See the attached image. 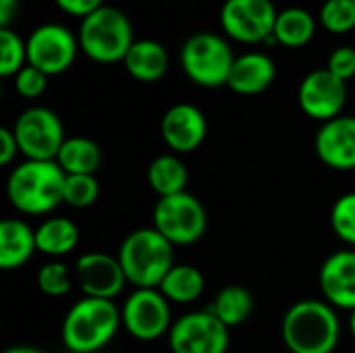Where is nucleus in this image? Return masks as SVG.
<instances>
[{
  "label": "nucleus",
  "mask_w": 355,
  "mask_h": 353,
  "mask_svg": "<svg viewBox=\"0 0 355 353\" xmlns=\"http://www.w3.org/2000/svg\"><path fill=\"white\" fill-rule=\"evenodd\" d=\"M281 337L291 353H333L341 339L337 308L322 300L293 304L283 316Z\"/></svg>",
  "instance_id": "nucleus-1"
},
{
  "label": "nucleus",
  "mask_w": 355,
  "mask_h": 353,
  "mask_svg": "<svg viewBox=\"0 0 355 353\" xmlns=\"http://www.w3.org/2000/svg\"><path fill=\"white\" fill-rule=\"evenodd\" d=\"M64 171L56 160H25L6 181V198L21 214L42 216L64 204Z\"/></svg>",
  "instance_id": "nucleus-2"
},
{
  "label": "nucleus",
  "mask_w": 355,
  "mask_h": 353,
  "mask_svg": "<svg viewBox=\"0 0 355 353\" xmlns=\"http://www.w3.org/2000/svg\"><path fill=\"white\" fill-rule=\"evenodd\" d=\"M127 281L135 289H158L162 279L175 266L173 243H168L154 227L131 231L116 254Z\"/></svg>",
  "instance_id": "nucleus-3"
},
{
  "label": "nucleus",
  "mask_w": 355,
  "mask_h": 353,
  "mask_svg": "<svg viewBox=\"0 0 355 353\" xmlns=\"http://www.w3.org/2000/svg\"><path fill=\"white\" fill-rule=\"evenodd\" d=\"M121 325V310L114 302L83 298L62 320V343L73 353L100 352L114 339Z\"/></svg>",
  "instance_id": "nucleus-4"
},
{
  "label": "nucleus",
  "mask_w": 355,
  "mask_h": 353,
  "mask_svg": "<svg viewBox=\"0 0 355 353\" xmlns=\"http://www.w3.org/2000/svg\"><path fill=\"white\" fill-rule=\"evenodd\" d=\"M133 42V25L116 6H100L96 12L81 19L79 46L94 62H123Z\"/></svg>",
  "instance_id": "nucleus-5"
},
{
  "label": "nucleus",
  "mask_w": 355,
  "mask_h": 353,
  "mask_svg": "<svg viewBox=\"0 0 355 353\" xmlns=\"http://www.w3.org/2000/svg\"><path fill=\"white\" fill-rule=\"evenodd\" d=\"M235 58L229 42L210 31L189 35L181 48V67L185 75L202 87L227 85Z\"/></svg>",
  "instance_id": "nucleus-6"
},
{
  "label": "nucleus",
  "mask_w": 355,
  "mask_h": 353,
  "mask_svg": "<svg viewBox=\"0 0 355 353\" xmlns=\"http://www.w3.org/2000/svg\"><path fill=\"white\" fill-rule=\"evenodd\" d=\"M154 229L173 246H191L200 241L208 227L204 204L189 191L160 198L152 212Z\"/></svg>",
  "instance_id": "nucleus-7"
},
{
  "label": "nucleus",
  "mask_w": 355,
  "mask_h": 353,
  "mask_svg": "<svg viewBox=\"0 0 355 353\" xmlns=\"http://www.w3.org/2000/svg\"><path fill=\"white\" fill-rule=\"evenodd\" d=\"M12 133L17 137L19 152L27 160H56L67 139L58 114L44 106L23 110L15 121Z\"/></svg>",
  "instance_id": "nucleus-8"
},
{
  "label": "nucleus",
  "mask_w": 355,
  "mask_h": 353,
  "mask_svg": "<svg viewBox=\"0 0 355 353\" xmlns=\"http://www.w3.org/2000/svg\"><path fill=\"white\" fill-rule=\"evenodd\" d=\"M125 331L137 341H156L171 333V302L160 289H135L121 308Z\"/></svg>",
  "instance_id": "nucleus-9"
},
{
  "label": "nucleus",
  "mask_w": 355,
  "mask_h": 353,
  "mask_svg": "<svg viewBox=\"0 0 355 353\" xmlns=\"http://www.w3.org/2000/svg\"><path fill=\"white\" fill-rule=\"evenodd\" d=\"M277 15L272 0H225L220 8V25L231 40L258 44L272 37Z\"/></svg>",
  "instance_id": "nucleus-10"
},
{
  "label": "nucleus",
  "mask_w": 355,
  "mask_h": 353,
  "mask_svg": "<svg viewBox=\"0 0 355 353\" xmlns=\"http://www.w3.org/2000/svg\"><path fill=\"white\" fill-rule=\"evenodd\" d=\"M173 353H227L229 329L210 312H189L173 322L168 333Z\"/></svg>",
  "instance_id": "nucleus-11"
},
{
  "label": "nucleus",
  "mask_w": 355,
  "mask_h": 353,
  "mask_svg": "<svg viewBox=\"0 0 355 353\" xmlns=\"http://www.w3.org/2000/svg\"><path fill=\"white\" fill-rule=\"evenodd\" d=\"M27 42V64L40 69L48 77L64 73L75 56L79 40L60 23H44L35 27Z\"/></svg>",
  "instance_id": "nucleus-12"
},
{
  "label": "nucleus",
  "mask_w": 355,
  "mask_h": 353,
  "mask_svg": "<svg viewBox=\"0 0 355 353\" xmlns=\"http://www.w3.org/2000/svg\"><path fill=\"white\" fill-rule=\"evenodd\" d=\"M297 100L306 117L327 123L341 117V110L347 102V83L329 69H318L304 77Z\"/></svg>",
  "instance_id": "nucleus-13"
},
{
  "label": "nucleus",
  "mask_w": 355,
  "mask_h": 353,
  "mask_svg": "<svg viewBox=\"0 0 355 353\" xmlns=\"http://www.w3.org/2000/svg\"><path fill=\"white\" fill-rule=\"evenodd\" d=\"M75 277L83 298L114 300L129 283L116 256L104 252H87L75 262Z\"/></svg>",
  "instance_id": "nucleus-14"
},
{
  "label": "nucleus",
  "mask_w": 355,
  "mask_h": 353,
  "mask_svg": "<svg viewBox=\"0 0 355 353\" xmlns=\"http://www.w3.org/2000/svg\"><path fill=\"white\" fill-rule=\"evenodd\" d=\"M160 135L173 152L189 154L204 144L208 135V123L198 106L181 102L164 112L160 121Z\"/></svg>",
  "instance_id": "nucleus-15"
},
{
  "label": "nucleus",
  "mask_w": 355,
  "mask_h": 353,
  "mask_svg": "<svg viewBox=\"0 0 355 353\" xmlns=\"http://www.w3.org/2000/svg\"><path fill=\"white\" fill-rule=\"evenodd\" d=\"M322 164L333 171H355V117L341 114L320 125L314 139Z\"/></svg>",
  "instance_id": "nucleus-16"
},
{
  "label": "nucleus",
  "mask_w": 355,
  "mask_h": 353,
  "mask_svg": "<svg viewBox=\"0 0 355 353\" xmlns=\"http://www.w3.org/2000/svg\"><path fill=\"white\" fill-rule=\"evenodd\" d=\"M324 302L339 310H355V252L341 250L329 256L320 268Z\"/></svg>",
  "instance_id": "nucleus-17"
},
{
  "label": "nucleus",
  "mask_w": 355,
  "mask_h": 353,
  "mask_svg": "<svg viewBox=\"0 0 355 353\" xmlns=\"http://www.w3.org/2000/svg\"><path fill=\"white\" fill-rule=\"evenodd\" d=\"M277 79V64L264 52H245L235 58L229 87L239 96H258Z\"/></svg>",
  "instance_id": "nucleus-18"
},
{
  "label": "nucleus",
  "mask_w": 355,
  "mask_h": 353,
  "mask_svg": "<svg viewBox=\"0 0 355 353\" xmlns=\"http://www.w3.org/2000/svg\"><path fill=\"white\" fill-rule=\"evenodd\" d=\"M33 252H37L35 246V231L19 221V218H6L0 223V268L2 270H17L25 266Z\"/></svg>",
  "instance_id": "nucleus-19"
},
{
  "label": "nucleus",
  "mask_w": 355,
  "mask_h": 353,
  "mask_svg": "<svg viewBox=\"0 0 355 353\" xmlns=\"http://www.w3.org/2000/svg\"><path fill=\"white\" fill-rule=\"evenodd\" d=\"M123 64L133 79L154 83L168 71V52L156 40H135Z\"/></svg>",
  "instance_id": "nucleus-20"
},
{
  "label": "nucleus",
  "mask_w": 355,
  "mask_h": 353,
  "mask_svg": "<svg viewBox=\"0 0 355 353\" xmlns=\"http://www.w3.org/2000/svg\"><path fill=\"white\" fill-rule=\"evenodd\" d=\"M56 162L64 175H96L102 166V148L83 135L67 137Z\"/></svg>",
  "instance_id": "nucleus-21"
},
{
  "label": "nucleus",
  "mask_w": 355,
  "mask_h": 353,
  "mask_svg": "<svg viewBox=\"0 0 355 353\" xmlns=\"http://www.w3.org/2000/svg\"><path fill=\"white\" fill-rule=\"evenodd\" d=\"M79 243V229L73 221L54 216L46 218L35 229V246L37 252L50 258H60L71 254Z\"/></svg>",
  "instance_id": "nucleus-22"
},
{
  "label": "nucleus",
  "mask_w": 355,
  "mask_h": 353,
  "mask_svg": "<svg viewBox=\"0 0 355 353\" xmlns=\"http://www.w3.org/2000/svg\"><path fill=\"white\" fill-rule=\"evenodd\" d=\"M187 181H189L187 166L177 154L156 156L148 166V183L160 198H168V196L187 191L185 189Z\"/></svg>",
  "instance_id": "nucleus-23"
},
{
  "label": "nucleus",
  "mask_w": 355,
  "mask_h": 353,
  "mask_svg": "<svg viewBox=\"0 0 355 353\" xmlns=\"http://www.w3.org/2000/svg\"><path fill=\"white\" fill-rule=\"evenodd\" d=\"M316 33V19L310 10L300 6H289L277 15L275 40L285 48H304L312 42Z\"/></svg>",
  "instance_id": "nucleus-24"
},
{
  "label": "nucleus",
  "mask_w": 355,
  "mask_h": 353,
  "mask_svg": "<svg viewBox=\"0 0 355 353\" xmlns=\"http://www.w3.org/2000/svg\"><path fill=\"white\" fill-rule=\"evenodd\" d=\"M206 281L200 268L191 264H175L160 283V293L171 304H193L204 293Z\"/></svg>",
  "instance_id": "nucleus-25"
},
{
  "label": "nucleus",
  "mask_w": 355,
  "mask_h": 353,
  "mask_svg": "<svg viewBox=\"0 0 355 353\" xmlns=\"http://www.w3.org/2000/svg\"><path fill=\"white\" fill-rule=\"evenodd\" d=\"M227 329L243 325L254 312V295L243 285H227L208 308Z\"/></svg>",
  "instance_id": "nucleus-26"
},
{
  "label": "nucleus",
  "mask_w": 355,
  "mask_h": 353,
  "mask_svg": "<svg viewBox=\"0 0 355 353\" xmlns=\"http://www.w3.org/2000/svg\"><path fill=\"white\" fill-rule=\"evenodd\" d=\"M27 64V42L10 27L0 29V75L12 77Z\"/></svg>",
  "instance_id": "nucleus-27"
},
{
  "label": "nucleus",
  "mask_w": 355,
  "mask_h": 353,
  "mask_svg": "<svg viewBox=\"0 0 355 353\" xmlns=\"http://www.w3.org/2000/svg\"><path fill=\"white\" fill-rule=\"evenodd\" d=\"M318 19L329 33H349L355 29V0H324Z\"/></svg>",
  "instance_id": "nucleus-28"
},
{
  "label": "nucleus",
  "mask_w": 355,
  "mask_h": 353,
  "mask_svg": "<svg viewBox=\"0 0 355 353\" xmlns=\"http://www.w3.org/2000/svg\"><path fill=\"white\" fill-rule=\"evenodd\" d=\"M100 196V183L96 175H67L64 179V204L71 208H89Z\"/></svg>",
  "instance_id": "nucleus-29"
},
{
  "label": "nucleus",
  "mask_w": 355,
  "mask_h": 353,
  "mask_svg": "<svg viewBox=\"0 0 355 353\" xmlns=\"http://www.w3.org/2000/svg\"><path fill=\"white\" fill-rule=\"evenodd\" d=\"M331 227L341 241L355 248V191L341 196L333 204Z\"/></svg>",
  "instance_id": "nucleus-30"
},
{
  "label": "nucleus",
  "mask_w": 355,
  "mask_h": 353,
  "mask_svg": "<svg viewBox=\"0 0 355 353\" xmlns=\"http://www.w3.org/2000/svg\"><path fill=\"white\" fill-rule=\"evenodd\" d=\"M37 287L48 298H62L71 291L73 281L67 264L62 262H48L37 273Z\"/></svg>",
  "instance_id": "nucleus-31"
},
{
  "label": "nucleus",
  "mask_w": 355,
  "mask_h": 353,
  "mask_svg": "<svg viewBox=\"0 0 355 353\" xmlns=\"http://www.w3.org/2000/svg\"><path fill=\"white\" fill-rule=\"evenodd\" d=\"M46 85H48V75L42 73L40 69L31 67V64H25L17 75H15V87L17 92L27 98V100H35L40 98L44 92H46Z\"/></svg>",
  "instance_id": "nucleus-32"
},
{
  "label": "nucleus",
  "mask_w": 355,
  "mask_h": 353,
  "mask_svg": "<svg viewBox=\"0 0 355 353\" xmlns=\"http://www.w3.org/2000/svg\"><path fill=\"white\" fill-rule=\"evenodd\" d=\"M327 69L337 75L339 79H343L345 83L355 77V48L352 46H341L337 50L331 52Z\"/></svg>",
  "instance_id": "nucleus-33"
},
{
  "label": "nucleus",
  "mask_w": 355,
  "mask_h": 353,
  "mask_svg": "<svg viewBox=\"0 0 355 353\" xmlns=\"http://www.w3.org/2000/svg\"><path fill=\"white\" fill-rule=\"evenodd\" d=\"M60 10H64L71 17L85 19L92 12H96L100 6H104V0H54Z\"/></svg>",
  "instance_id": "nucleus-34"
},
{
  "label": "nucleus",
  "mask_w": 355,
  "mask_h": 353,
  "mask_svg": "<svg viewBox=\"0 0 355 353\" xmlns=\"http://www.w3.org/2000/svg\"><path fill=\"white\" fill-rule=\"evenodd\" d=\"M17 154H21V152H19V144H17L12 129L2 127L0 129V164L8 166L17 158Z\"/></svg>",
  "instance_id": "nucleus-35"
},
{
  "label": "nucleus",
  "mask_w": 355,
  "mask_h": 353,
  "mask_svg": "<svg viewBox=\"0 0 355 353\" xmlns=\"http://www.w3.org/2000/svg\"><path fill=\"white\" fill-rule=\"evenodd\" d=\"M19 10V0H0V25L8 27Z\"/></svg>",
  "instance_id": "nucleus-36"
},
{
  "label": "nucleus",
  "mask_w": 355,
  "mask_h": 353,
  "mask_svg": "<svg viewBox=\"0 0 355 353\" xmlns=\"http://www.w3.org/2000/svg\"><path fill=\"white\" fill-rule=\"evenodd\" d=\"M2 353H44L42 350H37V347H29V345H17V347H8V350H4Z\"/></svg>",
  "instance_id": "nucleus-37"
},
{
  "label": "nucleus",
  "mask_w": 355,
  "mask_h": 353,
  "mask_svg": "<svg viewBox=\"0 0 355 353\" xmlns=\"http://www.w3.org/2000/svg\"><path fill=\"white\" fill-rule=\"evenodd\" d=\"M349 331H352L355 339V310H352V316H349Z\"/></svg>",
  "instance_id": "nucleus-38"
},
{
  "label": "nucleus",
  "mask_w": 355,
  "mask_h": 353,
  "mask_svg": "<svg viewBox=\"0 0 355 353\" xmlns=\"http://www.w3.org/2000/svg\"><path fill=\"white\" fill-rule=\"evenodd\" d=\"M322 2H324V0H322Z\"/></svg>",
  "instance_id": "nucleus-39"
}]
</instances>
